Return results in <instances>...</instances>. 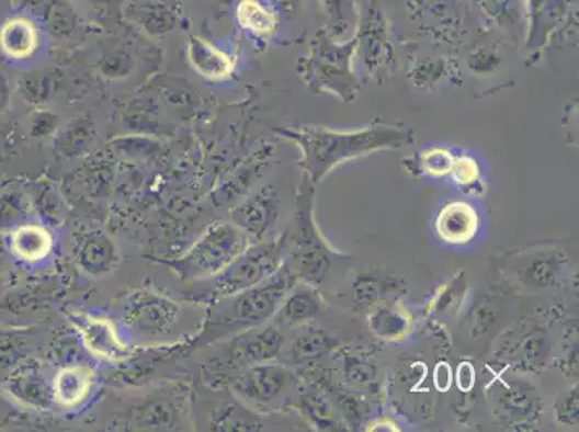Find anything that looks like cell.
Here are the masks:
<instances>
[{
  "label": "cell",
  "instance_id": "cell-11",
  "mask_svg": "<svg viewBox=\"0 0 579 432\" xmlns=\"http://www.w3.org/2000/svg\"><path fill=\"white\" fill-rule=\"evenodd\" d=\"M352 38L355 41L356 61L371 77H378L394 62L389 22L381 0H365L362 7L357 4Z\"/></svg>",
  "mask_w": 579,
  "mask_h": 432
},
{
  "label": "cell",
  "instance_id": "cell-14",
  "mask_svg": "<svg viewBox=\"0 0 579 432\" xmlns=\"http://www.w3.org/2000/svg\"><path fill=\"white\" fill-rule=\"evenodd\" d=\"M413 24L430 38L456 44L463 36L464 16L459 0H411Z\"/></svg>",
  "mask_w": 579,
  "mask_h": 432
},
{
  "label": "cell",
  "instance_id": "cell-8",
  "mask_svg": "<svg viewBox=\"0 0 579 432\" xmlns=\"http://www.w3.org/2000/svg\"><path fill=\"white\" fill-rule=\"evenodd\" d=\"M192 389L182 380H170L127 407L116 429L130 431H183L191 427Z\"/></svg>",
  "mask_w": 579,
  "mask_h": 432
},
{
  "label": "cell",
  "instance_id": "cell-2",
  "mask_svg": "<svg viewBox=\"0 0 579 432\" xmlns=\"http://www.w3.org/2000/svg\"><path fill=\"white\" fill-rule=\"evenodd\" d=\"M297 282L298 280L284 263L277 273L265 282L211 303L206 306V316L196 337L179 348V352L182 355H190L246 330L270 323L290 289Z\"/></svg>",
  "mask_w": 579,
  "mask_h": 432
},
{
  "label": "cell",
  "instance_id": "cell-36",
  "mask_svg": "<svg viewBox=\"0 0 579 432\" xmlns=\"http://www.w3.org/2000/svg\"><path fill=\"white\" fill-rule=\"evenodd\" d=\"M502 402L507 411L512 412L513 416H525L532 409V397L526 394V390H522L518 386L508 388Z\"/></svg>",
  "mask_w": 579,
  "mask_h": 432
},
{
  "label": "cell",
  "instance_id": "cell-38",
  "mask_svg": "<svg viewBox=\"0 0 579 432\" xmlns=\"http://www.w3.org/2000/svg\"><path fill=\"white\" fill-rule=\"evenodd\" d=\"M467 62L472 71L487 73L498 67L499 58L493 53H490V50L477 49L475 53H472Z\"/></svg>",
  "mask_w": 579,
  "mask_h": 432
},
{
  "label": "cell",
  "instance_id": "cell-1",
  "mask_svg": "<svg viewBox=\"0 0 579 432\" xmlns=\"http://www.w3.org/2000/svg\"><path fill=\"white\" fill-rule=\"evenodd\" d=\"M300 149L303 177L317 186L333 169L379 150L401 149L416 144L410 126L397 122H375L357 130L302 127L287 133Z\"/></svg>",
  "mask_w": 579,
  "mask_h": 432
},
{
  "label": "cell",
  "instance_id": "cell-17",
  "mask_svg": "<svg viewBox=\"0 0 579 432\" xmlns=\"http://www.w3.org/2000/svg\"><path fill=\"white\" fill-rule=\"evenodd\" d=\"M4 385L18 406L39 412H49L55 407L53 380L48 379L36 363H25L16 367L4 380Z\"/></svg>",
  "mask_w": 579,
  "mask_h": 432
},
{
  "label": "cell",
  "instance_id": "cell-30",
  "mask_svg": "<svg viewBox=\"0 0 579 432\" xmlns=\"http://www.w3.org/2000/svg\"><path fill=\"white\" fill-rule=\"evenodd\" d=\"M449 177H452L454 185L459 191L470 193V195H480L485 191L480 164L470 155L456 156Z\"/></svg>",
  "mask_w": 579,
  "mask_h": 432
},
{
  "label": "cell",
  "instance_id": "cell-28",
  "mask_svg": "<svg viewBox=\"0 0 579 432\" xmlns=\"http://www.w3.org/2000/svg\"><path fill=\"white\" fill-rule=\"evenodd\" d=\"M412 317L402 305L383 306L372 312L370 329L385 340H399L410 333Z\"/></svg>",
  "mask_w": 579,
  "mask_h": 432
},
{
  "label": "cell",
  "instance_id": "cell-26",
  "mask_svg": "<svg viewBox=\"0 0 579 432\" xmlns=\"http://www.w3.org/2000/svg\"><path fill=\"white\" fill-rule=\"evenodd\" d=\"M188 54H190V61L193 68L201 72L202 76L209 78V80H224V78L231 76L234 71L231 58L204 39L193 38Z\"/></svg>",
  "mask_w": 579,
  "mask_h": 432
},
{
  "label": "cell",
  "instance_id": "cell-3",
  "mask_svg": "<svg viewBox=\"0 0 579 432\" xmlns=\"http://www.w3.org/2000/svg\"><path fill=\"white\" fill-rule=\"evenodd\" d=\"M287 254L288 232L252 242L215 277L186 284L191 288L186 297L208 306L219 298L254 287L277 273L280 266L286 263Z\"/></svg>",
  "mask_w": 579,
  "mask_h": 432
},
{
  "label": "cell",
  "instance_id": "cell-6",
  "mask_svg": "<svg viewBox=\"0 0 579 432\" xmlns=\"http://www.w3.org/2000/svg\"><path fill=\"white\" fill-rule=\"evenodd\" d=\"M248 246V238L229 220L209 225L182 255L149 260L168 266L183 284H192L215 277Z\"/></svg>",
  "mask_w": 579,
  "mask_h": 432
},
{
  "label": "cell",
  "instance_id": "cell-41",
  "mask_svg": "<svg viewBox=\"0 0 579 432\" xmlns=\"http://www.w3.org/2000/svg\"><path fill=\"white\" fill-rule=\"evenodd\" d=\"M436 380H440L436 388L441 390L447 389L450 384H452V372H450L449 366L445 365V363H441V365L436 366L435 383Z\"/></svg>",
  "mask_w": 579,
  "mask_h": 432
},
{
  "label": "cell",
  "instance_id": "cell-9",
  "mask_svg": "<svg viewBox=\"0 0 579 432\" xmlns=\"http://www.w3.org/2000/svg\"><path fill=\"white\" fill-rule=\"evenodd\" d=\"M179 302L159 289L141 287L128 294L122 307V326L128 339L154 342L172 333L181 317Z\"/></svg>",
  "mask_w": 579,
  "mask_h": 432
},
{
  "label": "cell",
  "instance_id": "cell-37",
  "mask_svg": "<svg viewBox=\"0 0 579 432\" xmlns=\"http://www.w3.org/2000/svg\"><path fill=\"white\" fill-rule=\"evenodd\" d=\"M27 422V413L22 411L15 401L0 394V430L9 427H20Z\"/></svg>",
  "mask_w": 579,
  "mask_h": 432
},
{
  "label": "cell",
  "instance_id": "cell-4",
  "mask_svg": "<svg viewBox=\"0 0 579 432\" xmlns=\"http://www.w3.org/2000/svg\"><path fill=\"white\" fill-rule=\"evenodd\" d=\"M315 186L303 177L298 186L293 234H288L286 265L298 282L319 287L328 277L337 254L323 240L315 219Z\"/></svg>",
  "mask_w": 579,
  "mask_h": 432
},
{
  "label": "cell",
  "instance_id": "cell-32",
  "mask_svg": "<svg viewBox=\"0 0 579 432\" xmlns=\"http://www.w3.org/2000/svg\"><path fill=\"white\" fill-rule=\"evenodd\" d=\"M456 155L447 147L434 146L418 155L417 169L422 177L441 179L449 177Z\"/></svg>",
  "mask_w": 579,
  "mask_h": 432
},
{
  "label": "cell",
  "instance_id": "cell-12",
  "mask_svg": "<svg viewBox=\"0 0 579 432\" xmlns=\"http://www.w3.org/2000/svg\"><path fill=\"white\" fill-rule=\"evenodd\" d=\"M68 320L80 337L82 346L95 360L121 365L135 355V346L122 338L117 325L107 317L72 311L68 315Z\"/></svg>",
  "mask_w": 579,
  "mask_h": 432
},
{
  "label": "cell",
  "instance_id": "cell-15",
  "mask_svg": "<svg viewBox=\"0 0 579 432\" xmlns=\"http://www.w3.org/2000/svg\"><path fill=\"white\" fill-rule=\"evenodd\" d=\"M71 255L81 273L91 278L107 277L121 264L117 243L100 229L77 234L72 238Z\"/></svg>",
  "mask_w": 579,
  "mask_h": 432
},
{
  "label": "cell",
  "instance_id": "cell-35",
  "mask_svg": "<svg viewBox=\"0 0 579 432\" xmlns=\"http://www.w3.org/2000/svg\"><path fill=\"white\" fill-rule=\"evenodd\" d=\"M353 292H355L357 305L361 307H371L374 303L378 302L381 294H383V283L375 275H361L360 278H356Z\"/></svg>",
  "mask_w": 579,
  "mask_h": 432
},
{
  "label": "cell",
  "instance_id": "cell-16",
  "mask_svg": "<svg viewBox=\"0 0 579 432\" xmlns=\"http://www.w3.org/2000/svg\"><path fill=\"white\" fill-rule=\"evenodd\" d=\"M572 0H523L526 32L523 47L530 54L540 53L556 30L567 20Z\"/></svg>",
  "mask_w": 579,
  "mask_h": 432
},
{
  "label": "cell",
  "instance_id": "cell-10",
  "mask_svg": "<svg viewBox=\"0 0 579 432\" xmlns=\"http://www.w3.org/2000/svg\"><path fill=\"white\" fill-rule=\"evenodd\" d=\"M297 374L292 367L283 362L271 361L240 372L229 380L225 389H228L243 406L260 413L286 401L297 388Z\"/></svg>",
  "mask_w": 579,
  "mask_h": 432
},
{
  "label": "cell",
  "instance_id": "cell-13",
  "mask_svg": "<svg viewBox=\"0 0 579 432\" xmlns=\"http://www.w3.org/2000/svg\"><path fill=\"white\" fill-rule=\"evenodd\" d=\"M231 223L241 229L250 243L264 241L274 236L280 218V196L273 185L242 197L229 213Z\"/></svg>",
  "mask_w": 579,
  "mask_h": 432
},
{
  "label": "cell",
  "instance_id": "cell-5",
  "mask_svg": "<svg viewBox=\"0 0 579 432\" xmlns=\"http://www.w3.org/2000/svg\"><path fill=\"white\" fill-rule=\"evenodd\" d=\"M217 344L218 352L202 366V380L206 388L225 389L234 376L248 367L277 360L286 337L277 326L266 323Z\"/></svg>",
  "mask_w": 579,
  "mask_h": 432
},
{
  "label": "cell",
  "instance_id": "cell-19",
  "mask_svg": "<svg viewBox=\"0 0 579 432\" xmlns=\"http://www.w3.org/2000/svg\"><path fill=\"white\" fill-rule=\"evenodd\" d=\"M434 227L440 240L449 246H467L480 231V216L468 202L452 201L441 208Z\"/></svg>",
  "mask_w": 579,
  "mask_h": 432
},
{
  "label": "cell",
  "instance_id": "cell-40",
  "mask_svg": "<svg viewBox=\"0 0 579 432\" xmlns=\"http://www.w3.org/2000/svg\"><path fill=\"white\" fill-rule=\"evenodd\" d=\"M475 384V371L468 363L458 367V386L464 390H468Z\"/></svg>",
  "mask_w": 579,
  "mask_h": 432
},
{
  "label": "cell",
  "instance_id": "cell-27",
  "mask_svg": "<svg viewBox=\"0 0 579 432\" xmlns=\"http://www.w3.org/2000/svg\"><path fill=\"white\" fill-rule=\"evenodd\" d=\"M333 346V339L328 333H325L323 330L309 329L292 340L287 352L282 351V353H286V356H288L283 363L294 366L306 365V363L320 360V357L328 355Z\"/></svg>",
  "mask_w": 579,
  "mask_h": 432
},
{
  "label": "cell",
  "instance_id": "cell-31",
  "mask_svg": "<svg viewBox=\"0 0 579 432\" xmlns=\"http://www.w3.org/2000/svg\"><path fill=\"white\" fill-rule=\"evenodd\" d=\"M456 67L444 58H430L417 64L412 70V81L418 89H434L441 82L453 80Z\"/></svg>",
  "mask_w": 579,
  "mask_h": 432
},
{
  "label": "cell",
  "instance_id": "cell-20",
  "mask_svg": "<svg viewBox=\"0 0 579 432\" xmlns=\"http://www.w3.org/2000/svg\"><path fill=\"white\" fill-rule=\"evenodd\" d=\"M321 310H323V302L316 292V287L297 282L290 289L270 323L277 326L284 332V330L309 323L320 315Z\"/></svg>",
  "mask_w": 579,
  "mask_h": 432
},
{
  "label": "cell",
  "instance_id": "cell-34",
  "mask_svg": "<svg viewBox=\"0 0 579 432\" xmlns=\"http://www.w3.org/2000/svg\"><path fill=\"white\" fill-rule=\"evenodd\" d=\"M27 206L21 193L4 192L0 195V229L20 227L26 218Z\"/></svg>",
  "mask_w": 579,
  "mask_h": 432
},
{
  "label": "cell",
  "instance_id": "cell-39",
  "mask_svg": "<svg viewBox=\"0 0 579 432\" xmlns=\"http://www.w3.org/2000/svg\"><path fill=\"white\" fill-rule=\"evenodd\" d=\"M558 417L567 424H578V389H572L564 403H559Z\"/></svg>",
  "mask_w": 579,
  "mask_h": 432
},
{
  "label": "cell",
  "instance_id": "cell-23",
  "mask_svg": "<svg viewBox=\"0 0 579 432\" xmlns=\"http://www.w3.org/2000/svg\"><path fill=\"white\" fill-rule=\"evenodd\" d=\"M220 406L211 412L209 421H206V430L209 431H252L259 430L261 422L259 413L243 406L229 390Z\"/></svg>",
  "mask_w": 579,
  "mask_h": 432
},
{
  "label": "cell",
  "instance_id": "cell-25",
  "mask_svg": "<svg viewBox=\"0 0 579 432\" xmlns=\"http://www.w3.org/2000/svg\"><path fill=\"white\" fill-rule=\"evenodd\" d=\"M38 45V32L25 18H13L0 27V49L9 58L30 57Z\"/></svg>",
  "mask_w": 579,
  "mask_h": 432
},
{
  "label": "cell",
  "instance_id": "cell-21",
  "mask_svg": "<svg viewBox=\"0 0 579 432\" xmlns=\"http://www.w3.org/2000/svg\"><path fill=\"white\" fill-rule=\"evenodd\" d=\"M516 278L523 287L532 289L553 288L559 283L565 266V257L558 251H536L526 254L516 264Z\"/></svg>",
  "mask_w": 579,
  "mask_h": 432
},
{
  "label": "cell",
  "instance_id": "cell-22",
  "mask_svg": "<svg viewBox=\"0 0 579 432\" xmlns=\"http://www.w3.org/2000/svg\"><path fill=\"white\" fill-rule=\"evenodd\" d=\"M55 238L53 231L41 224H21L13 228L9 247L18 260L26 264H36L53 254Z\"/></svg>",
  "mask_w": 579,
  "mask_h": 432
},
{
  "label": "cell",
  "instance_id": "cell-29",
  "mask_svg": "<svg viewBox=\"0 0 579 432\" xmlns=\"http://www.w3.org/2000/svg\"><path fill=\"white\" fill-rule=\"evenodd\" d=\"M237 18L242 27L256 35H271L277 31L279 15L259 0H242L237 8Z\"/></svg>",
  "mask_w": 579,
  "mask_h": 432
},
{
  "label": "cell",
  "instance_id": "cell-42",
  "mask_svg": "<svg viewBox=\"0 0 579 432\" xmlns=\"http://www.w3.org/2000/svg\"><path fill=\"white\" fill-rule=\"evenodd\" d=\"M9 254H12L9 241L0 234V271H3L4 266H7Z\"/></svg>",
  "mask_w": 579,
  "mask_h": 432
},
{
  "label": "cell",
  "instance_id": "cell-24",
  "mask_svg": "<svg viewBox=\"0 0 579 432\" xmlns=\"http://www.w3.org/2000/svg\"><path fill=\"white\" fill-rule=\"evenodd\" d=\"M487 20L514 39H525L526 16L523 0H477Z\"/></svg>",
  "mask_w": 579,
  "mask_h": 432
},
{
  "label": "cell",
  "instance_id": "cell-7",
  "mask_svg": "<svg viewBox=\"0 0 579 432\" xmlns=\"http://www.w3.org/2000/svg\"><path fill=\"white\" fill-rule=\"evenodd\" d=\"M305 72L306 81L319 93L337 95L347 103L355 100L361 89L355 41L338 38L329 27H325L311 45Z\"/></svg>",
  "mask_w": 579,
  "mask_h": 432
},
{
  "label": "cell",
  "instance_id": "cell-18",
  "mask_svg": "<svg viewBox=\"0 0 579 432\" xmlns=\"http://www.w3.org/2000/svg\"><path fill=\"white\" fill-rule=\"evenodd\" d=\"M96 375L93 367L81 363H67L53 378L55 407L72 411L89 401Z\"/></svg>",
  "mask_w": 579,
  "mask_h": 432
},
{
  "label": "cell",
  "instance_id": "cell-43",
  "mask_svg": "<svg viewBox=\"0 0 579 432\" xmlns=\"http://www.w3.org/2000/svg\"><path fill=\"white\" fill-rule=\"evenodd\" d=\"M4 105V90L2 84H0V110L3 109Z\"/></svg>",
  "mask_w": 579,
  "mask_h": 432
},
{
  "label": "cell",
  "instance_id": "cell-33",
  "mask_svg": "<svg viewBox=\"0 0 579 432\" xmlns=\"http://www.w3.org/2000/svg\"><path fill=\"white\" fill-rule=\"evenodd\" d=\"M326 15L330 18L329 30L338 38H343L349 27L355 26L357 16V0H320Z\"/></svg>",
  "mask_w": 579,
  "mask_h": 432
}]
</instances>
